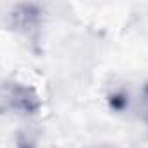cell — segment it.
<instances>
[{"mask_svg":"<svg viewBox=\"0 0 148 148\" xmlns=\"http://www.w3.org/2000/svg\"><path fill=\"white\" fill-rule=\"evenodd\" d=\"M108 103H110V108H113L117 112H122V110L127 108V94L122 92V91L112 92L110 98H108Z\"/></svg>","mask_w":148,"mask_h":148,"instance_id":"cell-3","label":"cell"},{"mask_svg":"<svg viewBox=\"0 0 148 148\" xmlns=\"http://www.w3.org/2000/svg\"><path fill=\"white\" fill-rule=\"evenodd\" d=\"M139 108H141V115H143L145 122L148 124V82H145V86L141 87V94H139Z\"/></svg>","mask_w":148,"mask_h":148,"instance_id":"cell-4","label":"cell"},{"mask_svg":"<svg viewBox=\"0 0 148 148\" xmlns=\"http://www.w3.org/2000/svg\"><path fill=\"white\" fill-rule=\"evenodd\" d=\"M38 16H40V9L33 4H23V5H16L14 7V26L18 30H30L38 23Z\"/></svg>","mask_w":148,"mask_h":148,"instance_id":"cell-2","label":"cell"},{"mask_svg":"<svg viewBox=\"0 0 148 148\" xmlns=\"http://www.w3.org/2000/svg\"><path fill=\"white\" fill-rule=\"evenodd\" d=\"M2 106L4 110L19 115H35L38 113L42 103L33 87L11 80V82H4L2 86Z\"/></svg>","mask_w":148,"mask_h":148,"instance_id":"cell-1","label":"cell"},{"mask_svg":"<svg viewBox=\"0 0 148 148\" xmlns=\"http://www.w3.org/2000/svg\"><path fill=\"white\" fill-rule=\"evenodd\" d=\"M23 148H28V146H23Z\"/></svg>","mask_w":148,"mask_h":148,"instance_id":"cell-5","label":"cell"}]
</instances>
